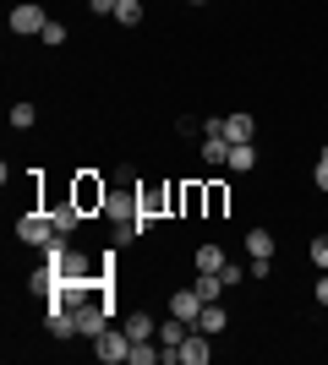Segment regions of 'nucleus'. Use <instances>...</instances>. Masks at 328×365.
I'll return each mask as SVG.
<instances>
[{
	"label": "nucleus",
	"mask_w": 328,
	"mask_h": 365,
	"mask_svg": "<svg viewBox=\"0 0 328 365\" xmlns=\"http://www.w3.org/2000/svg\"><path fill=\"white\" fill-rule=\"evenodd\" d=\"M71 202H77L82 213L94 218V213H104V202H109V185L99 180V175H71Z\"/></svg>",
	"instance_id": "1"
},
{
	"label": "nucleus",
	"mask_w": 328,
	"mask_h": 365,
	"mask_svg": "<svg viewBox=\"0 0 328 365\" xmlns=\"http://www.w3.org/2000/svg\"><path fill=\"white\" fill-rule=\"evenodd\" d=\"M16 240H22V245H39V251H44V245L55 240V218H49L44 207H39V213H22V218H16Z\"/></svg>",
	"instance_id": "2"
},
{
	"label": "nucleus",
	"mask_w": 328,
	"mask_h": 365,
	"mask_svg": "<svg viewBox=\"0 0 328 365\" xmlns=\"http://www.w3.org/2000/svg\"><path fill=\"white\" fill-rule=\"evenodd\" d=\"M44 28H49V16H44V6H39V0H16V6H11V33L39 38Z\"/></svg>",
	"instance_id": "3"
},
{
	"label": "nucleus",
	"mask_w": 328,
	"mask_h": 365,
	"mask_svg": "<svg viewBox=\"0 0 328 365\" xmlns=\"http://www.w3.org/2000/svg\"><path fill=\"white\" fill-rule=\"evenodd\" d=\"M94 354L104 365H121V360H131V338H126V327H104V333L94 338Z\"/></svg>",
	"instance_id": "4"
},
{
	"label": "nucleus",
	"mask_w": 328,
	"mask_h": 365,
	"mask_svg": "<svg viewBox=\"0 0 328 365\" xmlns=\"http://www.w3.org/2000/svg\"><path fill=\"white\" fill-rule=\"evenodd\" d=\"M44 213L55 218V235H77V224L88 218V213H82V207H77L71 197H55V191H49V207H44Z\"/></svg>",
	"instance_id": "5"
},
{
	"label": "nucleus",
	"mask_w": 328,
	"mask_h": 365,
	"mask_svg": "<svg viewBox=\"0 0 328 365\" xmlns=\"http://www.w3.org/2000/svg\"><path fill=\"white\" fill-rule=\"evenodd\" d=\"M203 294H197V289H175L170 294V317H181V322H192V327H197V317H203Z\"/></svg>",
	"instance_id": "6"
},
{
	"label": "nucleus",
	"mask_w": 328,
	"mask_h": 365,
	"mask_svg": "<svg viewBox=\"0 0 328 365\" xmlns=\"http://www.w3.org/2000/svg\"><path fill=\"white\" fill-rule=\"evenodd\" d=\"M208 360H214V344H208V333H203V327L181 338V365H208Z\"/></svg>",
	"instance_id": "7"
},
{
	"label": "nucleus",
	"mask_w": 328,
	"mask_h": 365,
	"mask_svg": "<svg viewBox=\"0 0 328 365\" xmlns=\"http://www.w3.org/2000/svg\"><path fill=\"white\" fill-rule=\"evenodd\" d=\"M230 148H235V142L230 137H219V131H203V142H197V153H203V164H230Z\"/></svg>",
	"instance_id": "8"
},
{
	"label": "nucleus",
	"mask_w": 328,
	"mask_h": 365,
	"mask_svg": "<svg viewBox=\"0 0 328 365\" xmlns=\"http://www.w3.org/2000/svg\"><path fill=\"white\" fill-rule=\"evenodd\" d=\"M104 218H115V224H131V218H137V191H109Z\"/></svg>",
	"instance_id": "9"
},
{
	"label": "nucleus",
	"mask_w": 328,
	"mask_h": 365,
	"mask_svg": "<svg viewBox=\"0 0 328 365\" xmlns=\"http://www.w3.org/2000/svg\"><path fill=\"white\" fill-rule=\"evenodd\" d=\"M274 251H279V245H274V229H247V257L252 262H274Z\"/></svg>",
	"instance_id": "10"
},
{
	"label": "nucleus",
	"mask_w": 328,
	"mask_h": 365,
	"mask_svg": "<svg viewBox=\"0 0 328 365\" xmlns=\"http://www.w3.org/2000/svg\"><path fill=\"white\" fill-rule=\"evenodd\" d=\"M121 327H126V338H131V344H148V338H159V322L148 317V311H131Z\"/></svg>",
	"instance_id": "11"
},
{
	"label": "nucleus",
	"mask_w": 328,
	"mask_h": 365,
	"mask_svg": "<svg viewBox=\"0 0 328 365\" xmlns=\"http://www.w3.org/2000/svg\"><path fill=\"white\" fill-rule=\"evenodd\" d=\"M175 213H187V218L208 213V185H181V207Z\"/></svg>",
	"instance_id": "12"
},
{
	"label": "nucleus",
	"mask_w": 328,
	"mask_h": 365,
	"mask_svg": "<svg viewBox=\"0 0 328 365\" xmlns=\"http://www.w3.org/2000/svg\"><path fill=\"white\" fill-rule=\"evenodd\" d=\"M197 327H203L208 338H214V333H224V327H230V311H224L219 300H208V305H203V317H197Z\"/></svg>",
	"instance_id": "13"
},
{
	"label": "nucleus",
	"mask_w": 328,
	"mask_h": 365,
	"mask_svg": "<svg viewBox=\"0 0 328 365\" xmlns=\"http://www.w3.org/2000/svg\"><path fill=\"white\" fill-rule=\"evenodd\" d=\"M224 169H235V175H252V169H257V148H252V142H235L230 148V164Z\"/></svg>",
	"instance_id": "14"
},
{
	"label": "nucleus",
	"mask_w": 328,
	"mask_h": 365,
	"mask_svg": "<svg viewBox=\"0 0 328 365\" xmlns=\"http://www.w3.org/2000/svg\"><path fill=\"white\" fill-rule=\"evenodd\" d=\"M192 267H197V273H224V251H219V245H197Z\"/></svg>",
	"instance_id": "15"
},
{
	"label": "nucleus",
	"mask_w": 328,
	"mask_h": 365,
	"mask_svg": "<svg viewBox=\"0 0 328 365\" xmlns=\"http://www.w3.org/2000/svg\"><path fill=\"white\" fill-rule=\"evenodd\" d=\"M224 137L230 142H252L257 137V120H252V115H230V120H224Z\"/></svg>",
	"instance_id": "16"
},
{
	"label": "nucleus",
	"mask_w": 328,
	"mask_h": 365,
	"mask_svg": "<svg viewBox=\"0 0 328 365\" xmlns=\"http://www.w3.org/2000/svg\"><path fill=\"white\" fill-rule=\"evenodd\" d=\"M192 289L203 294V300H224V294H230V289H224V278H219V273H197V284H192Z\"/></svg>",
	"instance_id": "17"
},
{
	"label": "nucleus",
	"mask_w": 328,
	"mask_h": 365,
	"mask_svg": "<svg viewBox=\"0 0 328 365\" xmlns=\"http://www.w3.org/2000/svg\"><path fill=\"white\" fill-rule=\"evenodd\" d=\"M187 327H192V322L170 317V322H164V327H159V344H164V349H181V338H187Z\"/></svg>",
	"instance_id": "18"
},
{
	"label": "nucleus",
	"mask_w": 328,
	"mask_h": 365,
	"mask_svg": "<svg viewBox=\"0 0 328 365\" xmlns=\"http://www.w3.org/2000/svg\"><path fill=\"white\" fill-rule=\"evenodd\" d=\"M115 22H121V28H142V0H121V6H115Z\"/></svg>",
	"instance_id": "19"
},
{
	"label": "nucleus",
	"mask_w": 328,
	"mask_h": 365,
	"mask_svg": "<svg viewBox=\"0 0 328 365\" xmlns=\"http://www.w3.org/2000/svg\"><path fill=\"white\" fill-rule=\"evenodd\" d=\"M33 120H39V109H33L28 98H16V104H11V125H16V131H33Z\"/></svg>",
	"instance_id": "20"
},
{
	"label": "nucleus",
	"mask_w": 328,
	"mask_h": 365,
	"mask_svg": "<svg viewBox=\"0 0 328 365\" xmlns=\"http://www.w3.org/2000/svg\"><path fill=\"white\" fill-rule=\"evenodd\" d=\"M230 213V191L224 185H208V218H224Z\"/></svg>",
	"instance_id": "21"
},
{
	"label": "nucleus",
	"mask_w": 328,
	"mask_h": 365,
	"mask_svg": "<svg viewBox=\"0 0 328 365\" xmlns=\"http://www.w3.org/2000/svg\"><path fill=\"white\" fill-rule=\"evenodd\" d=\"M159 360V349H154V338H148V344H131V360L126 365H154Z\"/></svg>",
	"instance_id": "22"
},
{
	"label": "nucleus",
	"mask_w": 328,
	"mask_h": 365,
	"mask_svg": "<svg viewBox=\"0 0 328 365\" xmlns=\"http://www.w3.org/2000/svg\"><path fill=\"white\" fill-rule=\"evenodd\" d=\"M307 257L317 262V273H328V235H317V240L307 245Z\"/></svg>",
	"instance_id": "23"
},
{
	"label": "nucleus",
	"mask_w": 328,
	"mask_h": 365,
	"mask_svg": "<svg viewBox=\"0 0 328 365\" xmlns=\"http://www.w3.org/2000/svg\"><path fill=\"white\" fill-rule=\"evenodd\" d=\"M39 44H49V49H55V44H66V22H55V16H49V28L39 33Z\"/></svg>",
	"instance_id": "24"
},
{
	"label": "nucleus",
	"mask_w": 328,
	"mask_h": 365,
	"mask_svg": "<svg viewBox=\"0 0 328 365\" xmlns=\"http://www.w3.org/2000/svg\"><path fill=\"white\" fill-rule=\"evenodd\" d=\"M219 278H224V289H235V284L247 278V267H235V262H224V273H219Z\"/></svg>",
	"instance_id": "25"
},
{
	"label": "nucleus",
	"mask_w": 328,
	"mask_h": 365,
	"mask_svg": "<svg viewBox=\"0 0 328 365\" xmlns=\"http://www.w3.org/2000/svg\"><path fill=\"white\" fill-rule=\"evenodd\" d=\"M175 131H181V137H203V125L192 120V115H181V120H175Z\"/></svg>",
	"instance_id": "26"
},
{
	"label": "nucleus",
	"mask_w": 328,
	"mask_h": 365,
	"mask_svg": "<svg viewBox=\"0 0 328 365\" xmlns=\"http://www.w3.org/2000/svg\"><path fill=\"white\" fill-rule=\"evenodd\" d=\"M115 6H121V0H88V11H94V16H115Z\"/></svg>",
	"instance_id": "27"
},
{
	"label": "nucleus",
	"mask_w": 328,
	"mask_h": 365,
	"mask_svg": "<svg viewBox=\"0 0 328 365\" xmlns=\"http://www.w3.org/2000/svg\"><path fill=\"white\" fill-rule=\"evenodd\" d=\"M312 180H317V191H328V158H317V169H312Z\"/></svg>",
	"instance_id": "28"
},
{
	"label": "nucleus",
	"mask_w": 328,
	"mask_h": 365,
	"mask_svg": "<svg viewBox=\"0 0 328 365\" xmlns=\"http://www.w3.org/2000/svg\"><path fill=\"white\" fill-rule=\"evenodd\" d=\"M312 294H317V305H328V273H317V289Z\"/></svg>",
	"instance_id": "29"
},
{
	"label": "nucleus",
	"mask_w": 328,
	"mask_h": 365,
	"mask_svg": "<svg viewBox=\"0 0 328 365\" xmlns=\"http://www.w3.org/2000/svg\"><path fill=\"white\" fill-rule=\"evenodd\" d=\"M187 6H203V0H187Z\"/></svg>",
	"instance_id": "30"
}]
</instances>
